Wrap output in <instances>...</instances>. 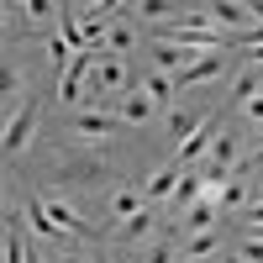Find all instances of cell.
Instances as JSON below:
<instances>
[{"label":"cell","instance_id":"ba28073f","mask_svg":"<svg viewBox=\"0 0 263 263\" xmlns=\"http://www.w3.org/2000/svg\"><path fill=\"white\" fill-rule=\"evenodd\" d=\"M137 211H147V200H142V190H137V184H116L111 195H105V216H111V227L132 221Z\"/></svg>","mask_w":263,"mask_h":263},{"label":"cell","instance_id":"5bb4252c","mask_svg":"<svg viewBox=\"0 0 263 263\" xmlns=\"http://www.w3.org/2000/svg\"><path fill=\"white\" fill-rule=\"evenodd\" d=\"M153 116H158V105H153L142 90H132V95L116 100V121H121V126H147Z\"/></svg>","mask_w":263,"mask_h":263},{"label":"cell","instance_id":"8992f818","mask_svg":"<svg viewBox=\"0 0 263 263\" xmlns=\"http://www.w3.org/2000/svg\"><path fill=\"white\" fill-rule=\"evenodd\" d=\"M216 137H221V116L211 111V116H205V126L195 132V137H190L179 153H174V163H179V168H200V158H205V153L216 147Z\"/></svg>","mask_w":263,"mask_h":263},{"label":"cell","instance_id":"3957f363","mask_svg":"<svg viewBox=\"0 0 263 263\" xmlns=\"http://www.w3.org/2000/svg\"><path fill=\"white\" fill-rule=\"evenodd\" d=\"M69 132H74L84 147H95V142H116V137H121V121H116L111 111H79V116L69 121Z\"/></svg>","mask_w":263,"mask_h":263},{"label":"cell","instance_id":"d6986e66","mask_svg":"<svg viewBox=\"0 0 263 263\" xmlns=\"http://www.w3.org/2000/svg\"><path fill=\"white\" fill-rule=\"evenodd\" d=\"M132 11V6H126ZM132 48H137V32H132V21L121 16L116 27H111V37H105V53H116V58H132Z\"/></svg>","mask_w":263,"mask_h":263},{"label":"cell","instance_id":"e0dca14e","mask_svg":"<svg viewBox=\"0 0 263 263\" xmlns=\"http://www.w3.org/2000/svg\"><path fill=\"white\" fill-rule=\"evenodd\" d=\"M258 95H263V69H253V63H248V69H237V79H232L227 100L237 105V111H242V105H248V100H258Z\"/></svg>","mask_w":263,"mask_h":263},{"label":"cell","instance_id":"7a4b0ae2","mask_svg":"<svg viewBox=\"0 0 263 263\" xmlns=\"http://www.w3.org/2000/svg\"><path fill=\"white\" fill-rule=\"evenodd\" d=\"M232 63H237V58H227V53L195 58L190 69H184V74H174V90L184 95V90H200V84H216V79H227V74H232Z\"/></svg>","mask_w":263,"mask_h":263},{"label":"cell","instance_id":"ffe728a7","mask_svg":"<svg viewBox=\"0 0 263 263\" xmlns=\"http://www.w3.org/2000/svg\"><path fill=\"white\" fill-rule=\"evenodd\" d=\"M137 263H179V242H153L137 253Z\"/></svg>","mask_w":263,"mask_h":263},{"label":"cell","instance_id":"cb8c5ba5","mask_svg":"<svg viewBox=\"0 0 263 263\" xmlns=\"http://www.w3.org/2000/svg\"><path fill=\"white\" fill-rule=\"evenodd\" d=\"M27 263H48V258H42V253H37V248H27Z\"/></svg>","mask_w":263,"mask_h":263},{"label":"cell","instance_id":"52a82bcc","mask_svg":"<svg viewBox=\"0 0 263 263\" xmlns=\"http://www.w3.org/2000/svg\"><path fill=\"white\" fill-rule=\"evenodd\" d=\"M42 205H48V216H53V227L63 232V237H74V242H84V237H90L95 227L90 221H84V216L69 205V200H63V195H42Z\"/></svg>","mask_w":263,"mask_h":263},{"label":"cell","instance_id":"44dd1931","mask_svg":"<svg viewBox=\"0 0 263 263\" xmlns=\"http://www.w3.org/2000/svg\"><path fill=\"white\" fill-rule=\"evenodd\" d=\"M48 263H95V248H79V242H63V248H53V258Z\"/></svg>","mask_w":263,"mask_h":263},{"label":"cell","instance_id":"2e32d148","mask_svg":"<svg viewBox=\"0 0 263 263\" xmlns=\"http://www.w3.org/2000/svg\"><path fill=\"white\" fill-rule=\"evenodd\" d=\"M137 90H142V95H147L153 105H158V111H163V105H174V100H179V90H174V79H168V74H158V69H142Z\"/></svg>","mask_w":263,"mask_h":263},{"label":"cell","instance_id":"30bf717a","mask_svg":"<svg viewBox=\"0 0 263 263\" xmlns=\"http://www.w3.org/2000/svg\"><path fill=\"white\" fill-rule=\"evenodd\" d=\"M195 58H200V53L179 48V42H158V37H153V69H158V74H168V79H174V74H184Z\"/></svg>","mask_w":263,"mask_h":263},{"label":"cell","instance_id":"8fae6325","mask_svg":"<svg viewBox=\"0 0 263 263\" xmlns=\"http://www.w3.org/2000/svg\"><path fill=\"white\" fill-rule=\"evenodd\" d=\"M179 179H184V168H179V163H163V168H153L147 179H142V200H147V205H153V200H174Z\"/></svg>","mask_w":263,"mask_h":263},{"label":"cell","instance_id":"603a6c76","mask_svg":"<svg viewBox=\"0 0 263 263\" xmlns=\"http://www.w3.org/2000/svg\"><path fill=\"white\" fill-rule=\"evenodd\" d=\"M237 116H242V121H258V126H263V95H258V100H248Z\"/></svg>","mask_w":263,"mask_h":263},{"label":"cell","instance_id":"484cf974","mask_svg":"<svg viewBox=\"0 0 263 263\" xmlns=\"http://www.w3.org/2000/svg\"><path fill=\"white\" fill-rule=\"evenodd\" d=\"M227 263H237V258H232V253H227Z\"/></svg>","mask_w":263,"mask_h":263},{"label":"cell","instance_id":"5b68a950","mask_svg":"<svg viewBox=\"0 0 263 263\" xmlns=\"http://www.w3.org/2000/svg\"><path fill=\"white\" fill-rule=\"evenodd\" d=\"M37 121H42V105L37 100H21V111H11V121H6V158H16V153L32 142Z\"/></svg>","mask_w":263,"mask_h":263},{"label":"cell","instance_id":"277c9868","mask_svg":"<svg viewBox=\"0 0 263 263\" xmlns=\"http://www.w3.org/2000/svg\"><path fill=\"white\" fill-rule=\"evenodd\" d=\"M237 168H242V147H237V137H232V132H221V137H216V147L205 153L200 174H205L211 184H221L227 174H237Z\"/></svg>","mask_w":263,"mask_h":263},{"label":"cell","instance_id":"4fadbf2b","mask_svg":"<svg viewBox=\"0 0 263 263\" xmlns=\"http://www.w3.org/2000/svg\"><path fill=\"white\" fill-rule=\"evenodd\" d=\"M205 184H211V179H205L200 168H184V179H179V190H174V200H168L174 221H179V216H184V211H190L195 200H205Z\"/></svg>","mask_w":263,"mask_h":263},{"label":"cell","instance_id":"7c38bea8","mask_svg":"<svg viewBox=\"0 0 263 263\" xmlns=\"http://www.w3.org/2000/svg\"><path fill=\"white\" fill-rule=\"evenodd\" d=\"M205 116H211V111H190V105H174V111H168V142H174V153L205 126Z\"/></svg>","mask_w":263,"mask_h":263},{"label":"cell","instance_id":"7402d4cb","mask_svg":"<svg viewBox=\"0 0 263 263\" xmlns=\"http://www.w3.org/2000/svg\"><path fill=\"white\" fill-rule=\"evenodd\" d=\"M16 90H21V74H16V63H6V74H0V95H6V105H16Z\"/></svg>","mask_w":263,"mask_h":263},{"label":"cell","instance_id":"9c48e42d","mask_svg":"<svg viewBox=\"0 0 263 263\" xmlns=\"http://www.w3.org/2000/svg\"><path fill=\"white\" fill-rule=\"evenodd\" d=\"M153 227H158V216H153V211H137V216H132V221H121V227H111L116 232V242L121 248H153Z\"/></svg>","mask_w":263,"mask_h":263},{"label":"cell","instance_id":"9a60e30c","mask_svg":"<svg viewBox=\"0 0 263 263\" xmlns=\"http://www.w3.org/2000/svg\"><path fill=\"white\" fill-rule=\"evenodd\" d=\"M216 253H227V232L221 227L200 232V237H179V258H216Z\"/></svg>","mask_w":263,"mask_h":263},{"label":"cell","instance_id":"6da1fadb","mask_svg":"<svg viewBox=\"0 0 263 263\" xmlns=\"http://www.w3.org/2000/svg\"><path fill=\"white\" fill-rule=\"evenodd\" d=\"M100 179H105V163L95 158V153H63V158H53V184H58V195L95 190Z\"/></svg>","mask_w":263,"mask_h":263},{"label":"cell","instance_id":"ac0fdd59","mask_svg":"<svg viewBox=\"0 0 263 263\" xmlns=\"http://www.w3.org/2000/svg\"><path fill=\"white\" fill-rule=\"evenodd\" d=\"M248 205H253V179H227L221 184V216L248 211Z\"/></svg>","mask_w":263,"mask_h":263},{"label":"cell","instance_id":"d4e9b609","mask_svg":"<svg viewBox=\"0 0 263 263\" xmlns=\"http://www.w3.org/2000/svg\"><path fill=\"white\" fill-rule=\"evenodd\" d=\"M95 263H111V258H105V253H100V248H95Z\"/></svg>","mask_w":263,"mask_h":263}]
</instances>
